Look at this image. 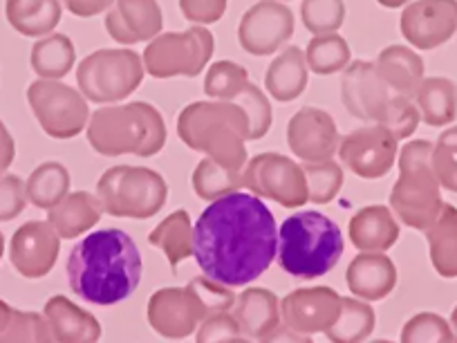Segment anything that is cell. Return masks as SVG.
I'll return each instance as SVG.
<instances>
[{
	"instance_id": "5b68a950",
	"label": "cell",
	"mask_w": 457,
	"mask_h": 343,
	"mask_svg": "<svg viewBox=\"0 0 457 343\" xmlns=\"http://www.w3.org/2000/svg\"><path fill=\"white\" fill-rule=\"evenodd\" d=\"M19 180L5 178L0 180V220L12 218L21 211V191H19Z\"/></svg>"
},
{
	"instance_id": "277c9868",
	"label": "cell",
	"mask_w": 457,
	"mask_h": 343,
	"mask_svg": "<svg viewBox=\"0 0 457 343\" xmlns=\"http://www.w3.org/2000/svg\"><path fill=\"white\" fill-rule=\"evenodd\" d=\"M7 19L25 37H38L59 21L56 0H7Z\"/></svg>"
},
{
	"instance_id": "8992f818",
	"label": "cell",
	"mask_w": 457,
	"mask_h": 343,
	"mask_svg": "<svg viewBox=\"0 0 457 343\" xmlns=\"http://www.w3.org/2000/svg\"><path fill=\"white\" fill-rule=\"evenodd\" d=\"M12 162V139L7 135L5 126L0 124V171L7 169V164Z\"/></svg>"
},
{
	"instance_id": "6da1fadb",
	"label": "cell",
	"mask_w": 457,
	"mask_h": 343,
	"mask_svg": "<svg viewBox=\"0 0 457 343\" xmlns=\"http://www.w3.org/2000/svg\"><path fill=\"white\" fill-rule=\"evenodd\" d=\"M278 254V224L261 197L236 191L211 202L193 224V258L206 279L245 288Z\"/></svg>"
},
{
	"instance_id": "52a82bcc",
	"label": "cell",
	"mask_w": 457,
	"mask_h": 343,
	"mask_svg": "<svg viewBox=\"0 0 457 343\" xmlns=\"http://www.w3.org/2000/svg\"><path fill=\"white\" fill-rule=\"evenodd\" d=\"M0 252H3V238H0Z\"/></svg>"
},
{
	"instance_id": "7a4b0ae2",
	"label": "cell",
	"mask_w": 457,
	"mask_h": 343,
	"mask_svg": "<svg viewBox=\"0 0 457 343\" xmlns=\"http://www.w3.org/2000/svg\"><path fill=\"white\" fill-rule=\"evenodd\" d=\"M65 272L79 298L92 305H117L139 288L144 263L130 234L101 229L74 245Z\"/></svg>"
},
{
	"instance_id": "3957f363",
	"label": "cell",
	"mask_w": 457,
	"mask_h": 343,
	"mask_svg": "<svg viewBox=\"0 0 457 343\" xmlns=\"http://www.w3.org/2000/svg\"><path fill=\"white\" fill-rule=\"evenodd\" d=\"M338 224L320 211L307 209L289 215L278 229L276 261L294 279H319L332 272L343 256Z\"/></svg>"
}]
</instances>
